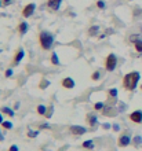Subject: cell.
<instances>
[{
    "instance_id": "cell-2",
    "label": "cell",
    "mask_w": 142,
    "mask_h": 151,
    "mask_svg": "<svg viewBox=\"0 0 142 151\" xmlns=\"http://www.w3.org/2000/svg\"><path fill=\"white\" fill-rule=\"evenodd\" d=\"M54 41H55V39H54V35L51 32L42 30L39 33V44L42 47V50H44V51H50L52 48V45H54Z\"/></svg>"
},
{
    "instance_id": "cell-10",
    "label": "cell",
    "mask_w": 142,
    "mask_h": 151,
    "mask_svg": "<svg viewBox=\"0 0 142 151\" xmlns=\"http://www.w3.org/2000/svg\"><path fill=\"white\" fill-rule=\"evenodd\" d=\"M86 122L90 127H97L98 125V115L95 113H87L86 114Z\"/></svg>"
},
{
    "instance_id": "cell-4",
    "label": "cell",
    "mask_w": 142,
    "mask_h": 151,
    "mask_svg": "<svg viewBox=\"0 0 142 151\" xmlns=\"http://www.w3.org/2000/svg\"><path fill=\"white\" fill-rule=\"evenodd\" d=\"M133 143V137H131L130 132H124V133H122V135L117 137V146L119 147H128L130 144Z\"/></svg>"
},
{
    "instance_id": "cell-39",
    "label": "cell",
    "mask_w": 142,
    "mask_h": 151,
    "mask_svg": "<svg viewBox=\"0 0 142 151\" xmlns=\"http://www.w3.org/2000/svg\"><path fill=\"white\" fill-rule=\"evenodd\" d=\"M105 37H106V33H102V35H98V39H99V40L105 39Z\"/></svg>"
},
{
    "instance_id": "cell-13",
    "label": "cell",
    "mask_w": 142,
    "mask_h": 151,
    "mask_svg": "<svg viewBox=\"0 0 142 151\" xmlns=\"http://www.w3.org/2000/svg\"><path fill=\"white\" fill-rule=\"evenodd\" d=\"M18 33H20V36L22 37V36H25L26 33H28V30H29V25H28V22H25V21H22V22H20L18 24Z\"/></svg>"
},
{
    "instance_id": "cell-44",
    "label": "cell",
    "mask_w": 142,
    "mask_h": 151,
    "mask_svg": "<svg viewBox=\"0 0 142 151\" xmlns=\"http://www.w3.org/2000/svg\"><path fill=\"white\" fill-rule=\"evenodd\" d=\"M141 89H142V85H141Z\"/></svg>"
},
{
    "instance_id": "cell-23",
    "label": "cell",
    "mask_w": 142,
    "mask_h": 151,
    "mask_svg": "<svg viewBox=\"0 0 142 151\" xmlns=\"http://www.w3.org/2000/svg\"><path fill=\"white\" fill-rule=\"evenodd\" d=\"M26 136H28L29 139H35V137H37V136H39V131L28 129V133H26Z\"/></svg>"
},
{
    "instance_id": "cell-5",
    "label": "cell",
    "mask_w": 142,
    "mask_h": 151,
    "mask_svg": "<svg viewBox=\"0 0 142 151\" xmlns=\"http://www.w3.org/2000/svg\"><path fill=\"white\" fill-rule=\"evenodd\" d=\"M87 129L86 127H82V125H71L69 127V133L73 136H83L87 133Z\"/></svg>"
},
{
    "instance_id": "cell-29",
    "label": "cell",
    "mask_w": 142,
    "mask_h": 151,
    "mask_svg": "<svg viewBox=\"0 0 142 151\" xmlns=\"http://www.w3.org/2000/svg\"><path fill=\"white\" fill-rule=\"evenodd\" d=\"M43 129H51V125H50L48 122L40 124V125H39V131H43Z\"/></svg>"
},
{
    "instance_id": "cell-19",
    "label": "cell",
    "mask_w": 142,
    "mask_h": 151,
    "mask_svg": "<svg viewBox=\"0 0 142 151\" xmlns=\"http://www.w3.org/2000/svg\"><path fill=\"white\" fill-rule=\"evenodd\" d=\"M47 106H46V104H39V106H37V107H36V113H37V114L39 115H46V113H47Z\"/></svg>"
},
{
    "instance_id": "cell-28",
    "label": "cell",
    "mask_w": 142,
    "mask_h": 151,
    "mask_svg": "<svg viewBox=\"0 0 142 151\" xmlns=\"http://www.w3.org/2000/svg\"><path fill=\"white\" fill-rule=\"evenodd\" d=\"M97 8H99V10H105L106 8V3L103 1V0H97Z\"/></svg>"
},
{
    "instance_id": "cell-27",
    "label": "cell",
    "mask_w": 142,
    "mask_h": 151,
    "mask_svg": "<svg viewBox=\"0 0 142 151\" xmlns=\"http://www.w3.org/2000/svg\"><path fill=\"white\" fill-rule=\"evenodd\" d=\"M138 40H141V35H131V36L128 37V41L133 44H134L135 41H138Z\"/></svg>"
},
{
    "instance_id": "cell-41",
    "label": "cell",
    "mask_w": 142,
    "mask_h": 151,
    "mask_svg": "<svg viewBox=\"0 0 142 151\" xmlns=\"http://www.w3.org/2000/svg\"><path fill=\"white\" fill-rule=\"evenodd\" d=\"M4 140V136H3V133H1V131H0V142H3Z\"/></svg>"
},
{
    "instance_id": "cell-6",
    "label": "cell",
    "mask_w": 142,
    "mask_h": 151,
    "mask_svg": "<svg viewBox=\"0 0 142 151\" xmlns=\"http://www.w3.org/2000/svg\"><path fill=\"white\" fill-rule=\"evenodd\" d=\"M36 10V4L35 3H28L22 8V11H21V15L24 17V18H29V17L33 15V12Z\"/></svg>"
},
{
    "instance_id": "cell-36",
    "label": "cell",
    "mask_w": 142,
    "mask_h": 151,
    "mask_svg": "<svg viewBox=\"0 0 142 151\" xmlns=\"http://www.w3.org/2000/svg\"><path fill=\"white\" fill-rule=\"evenodd\" d=\"M12 3V0H3V7H7Z\"/></svg>"
},
{
    "instance_id": "cell-16",
    "label": "cell",
    "mask_w": 142,
    "mask_h": 151,
    "mask_svg": "<svg viewBox=\"0 0 142 151\" xmlns=\"http://www.w3.org/2000/svg\"><path fill=\"white\" fill-rule=\"evenodd\" d=\"M106 93H108V98H109V99L116 100V99H117L119 91H117V88H109V89L106 91Z\"/></svg>"
},
{
    "instance_id": "cell-40",
    "label": "cell",
    "mask_w": 142,
    "mask_h": 151,
    "mask_svg": "<svg viewBox=\"0 0 142 151\" xmlns=\"http://www.w3.org/2000/svg\"><path fill=\"white\" fill-rule=\"evenodd\" d=\"M3 115H4V114H1V113H0V125H1V124H3V121H4Z\"/></svg>"
},
{
    "instance_id": "cell-14",
    "label": "cell",
    "mask_w": 142,
    "mask_h": 151,
    "mask_svg": "<svg viewBox=\"0 0 142 151\" xmlns=\"http://www.w3.org/2000/svg\"><path fill=\"white\" fill-rule=\"evenodd\" d=\"M0 113L4 115H7V117H10V118H12L14 115H15V111H14V109H10L7 107V106H3V107H0Z\"/></svg>"
},
{
    "instance_id": "cell-12",
    "label": "cell",
    "mask_w": 142,
    "mask_h": 151,
    "mask_svg": "<svg viewBox=\"0 0 142 151\" xmlns=\"http://www.w3.org/2000/svg\"><path fill=\"white\" fill-rule=\"evenodd\" d=\"M61 3H62V0H47V8H50L51 11H58L59 7H61Z\"/></svg>"
},
{
    "instance_id": "cell-45",
    "label": "cell",
    "mask_w": 142,
    "mask_h": 151,
    "mask_svg": "<svg viewBox=\"0 0 142 151\" xmlns=\"http://www.w3.org/2000/svg\"><path fill=\"white\" fill-rule=\"evenodd\" d=\"M141 30H142V26H141Z\"/></svg>"
},
{
    "instance_id": "cell-8",
    "label": "cell",
    "mask_w": 142,
    "mask_h": 151,
    "mask_svg": "<svg viewBox=\"0 0 142 151\" xmlns=\"http://www.w3.org/2000/svg\"><path fill=\"white\" fill-rule=\"evenodd\" d=\"M24 58H25V51L22 50V48H18V51L15 52V55H14V58H12L11 66H18Z\"/></svg>"
},
{
    "instance_id": "cell-9",
    "label": "cell",
    "mask_w": 142,
    "mask_h": 151,
    "mask_svg": "<svg viewBox=\"0 0 142 151\" xmlns=\"http://www.w3.org/2000/svg\"><path fill=\"white\" fill-rule=\"evenodd\" d=\"M131 122L134 124H142V110H134L131 111L130 115H128Z\"/></svg>"
},
{
    "instance_id": "cell-33",
    "label": "cell",
    "mask_w": 142,
    "mask_h": 151,
    "mask_svg": "<svg viewBox=\"0 0 142 151\" xmlns=\"http://www.w3.org/2000/svg\"><path fill=\"white\" fill-rule=\"evenodd\" d=\"M102 129L103 131H109V129H112V125L111 124H108V122H105V124H102Z\"/></svg>"
},
{
    "instance_id": "cell-38",
    "label": "cell",
    "mask_w": 142,
    "mask_h": 151,
    "mask_svg": "<svg viewBox=\"0 0 142 151\" xmlns=\"http://www.w3.org/2000/svg\"><path fill=\"white\" fill-rule=\"evenodd\" d=\"M20 107H21V103H20V102H17V103L14 104V110H18Z\"/></svg>"
},
{
    "instance_id": "cell-35",
    "label": "cell",
    "mask_w": 142,
    "mask_h": 151,
    "mask_svg": "<svg viewBox=\"0 0 142 151\" xmlns=\"http://www.w3.org/2000/svg\"><path fill=\"white\" fill-rule=\"evenodd\" d=\"M8 151H20V150H18V146H17V144H12V146H10Z\"/></svg>"
},
{
    "instance_id": "cell-43",
    "label": "cell",
    "mask_w": 142,
    "mask_h": 151,
    "mask_svg": "<svg viewBox=\"0 0 142 151\" xmlns=\"http://www.w3.org/2000/svg\"><path fill=\"white\" fill-rule=\"evenodd\" d=\"M127 1H133V0H127Z\"/></svg>"
},
{
    "instance_id": "cell-22",
    "label": "cell",
    "mask_w": 142,
    "mask_h": 151,
    "mask_svg": "<svg viewBox=\"0 0 142 151\" xmlns=\"http://www.w3.org/2000/svg\"><path fill=\"white\" fill-rule=\"evenodd\" d=\"M101 74H102L101 70H95V72L91 74V80H92V81H99V80H101Z\"/></svg>"
},
{
    "instance_id": "cell-24",
    "label": "cell",
    "mask_w": 142,
    "mask_h": 151,
    "mask_svg": "<svg viewBox=\"0 0 142 151\" xmlns=\"http://www.w3.org/2000/svg\"><path fill=\"white\" fill-rule=\"evenodd\" d=\"M134 48H135V51H137V52L142 54V39L138 40V41H135V43H134Z\"/></svg>"
},
{
    "instance_id": "cell-31",
    "label": "cell",
    "mask_w": 142,
    "mask_h": 151,
    "mask_svg": "<svg viewBox=\"0 0 142 151\" xmlns=\"http://www.w3.org/2000/svg\"><path fill=\"white\" fill-rule=\"evenodd\" d=\"M119 113H123L124 111V110H126L127 109V104L126 103H123V102H120V103H119Z\"/></svg>"
},
{
    "instance_id": "cell-37",
    "label": "cell",
    "mask_w": 142,
    "mask_h": 151,
    "mask_svg": "<svg viewBox=\"0 0 142 151\" xmlns=\"http://www.w3.org/2000/svg\"><path fill=\"white\" fill-rule=\"evenodd\" d=\"M105 33H106V36H109V35H113L114 30H113V29H106V32H105Z\"/></svg>"
},
{
    "instance_id": "cell-21",
    "label": "cell",
    "mask_w": 142,
    "mask_h": 151,
    "mask_svg": "<svg viewBox=\"0 0 142 151\" xmlns=\"http://www.w3.org/2000/svg\"><path fill=\"white\" fill-rule=\"evenodd\" d=\"M105 106H106V104L103 103V102H95L94 103V110L95 111H102L103 109H105Z\"/></svg>"
},
{
    "instance_id": "cell-32",
    "label": "cell",
    "mask_w": 142,
    "mask_h": 151,
    "mask_svg": "<svg viewBox=\"0 0 142 151\" xmlns=\"http://www.w3.org/2000/svg\"><path fill=\"white\" fill-rule=\"evenodd\" d=\"M52 111H54V107L51 106V107L47 110V113H46V115H44V117H46V118H50V117H51V114H52Z\"/></svg>"
},
{
    "instance_id": "cell-17",
    "label": "cell",
    "mask_w": 142,
    "mask_h": 151,
    "mask_svg": "<svg viewBox=\"0 0 142 151\" xmlns=\"http://www.w3.org/2000/svg\"><path fill=\"white\" fill-rule=\"evenodd\" d=\"M50 60H51V63L54 65V66H59V65H61V62H59V56H58V54H57L55 51H52V52H51Z\"/></svg>"
},
{
    "instance_id": "cell-30",
    "label": "cell",
    "mask_w": 142,
    "mask_h": 151,
    "mask_svg": "<svg viewBox=\"0 0 142 151\" xmlns=\"http://www.w3.org/2000/svg\"><path fill=\"white\" fill-rule=\"evenodd\" d=\"M12 74H14V70H12L11 68H8L7 70H6V73H4L6 78H10V77H12Z\"/></svg>"
},
{
    "instance_id": "cell-3",
    "label": "cell",
    "mask_w": 142,
    "mask_h": 151,
    "mask_svg": "<svg viewBox=\"0 0 142 151\" xmlns=\"http://www.w3.org/2000/svg\"><path fill=\"white\" fill-rule=\"evenodd\" d=\"M117 68V56L114 55L113 52H111L105 59V70L106 72H114Z\"/></svg>"
},
{
    "instance_id": "cell-1",
    "label": "cell",
    "mask_w": 142,
    "mask_h": 151,
    "mask_svg": "<svg viewBox=\"0 0 142 151\" xmlns=\"http://www.w3.org/2000/svg\"><path fill=\"white\" fill-rule=\"evenodd\" d=\"M139 80H141V74H139V72H130L127 73V74H124V77H123V88L126 89V91H135V88L138 87V83Z\"/></svg>"
},
{
    "instance_id": "cell-11",
    "label": "cell",
    "mask_w": 142,
    "mask_h": 151,
    "mask_svg": "<svg viewBox=\"0 0 142 151\" xmlns=\"http://www.w3.org/2000/svg\"><path fill=\"white\" fill-rule=\"evenodd\" d=\"M61 85H62V88H65V89H73L76 83L72 77H65V78H62V81H61Z\"/></svg>"
},
{
    "instance_id": "cell-7",
    "label": "cell",
    "mask_w": 142,
    "mask_h": 151,
    "mask_svg": "<svg viewBox=\"0 0 142 151\" xmlns=\"http://www.w3.org/2000/svg\"><path fill=\"white\" fill-rule=\"evenodd\" d=\"M102 115H105V117H116V115L119 114V109H116V106H112V104H108V106H105V109H103L102 111Z\"/></svg>"
},
{
    "instance_id": "cell-26",
    "label": "cell",
    "mask_w": 142,
    "mask_h": 151,
    "mask_svg": "<svg viewBox=\"0 0 142 151\" xmlns=\"http://www.w3.org/2000/svg\"><path fill=\"white\" fill-rule=\"evenodd\" d=\"M1 127H3L4 129H6V131H10V129H12V127H14V125H12L11 121H3Z\"/></svg>"
},
{
    "instance_id": "cell-42",
    "label": "cell",
    "mask_w": 142,
    "mask_h": 151,
    "mask_svg": "<svg viewBox=\"0 0 142 151\" xmlns=\"http://www.w3.org/2000/svg\"><path fill=\"white\" fill-rule=\"evenodd\" d=\"M3 7V0H0V8Z\"/></svg>"
},
{
    "instance_id": "cell-25",
    "label": "cell",
    "mask_w": 142,
    "mask_h": 151,
    "mask_svg": "<svg viewBox=\"0 0 142 151\" xmlns=\"http://www.w3.org/2000/svg\"><path fill=\"white\" fill-rule=\"evenodd\" d=\"M47 87H50V81L46 80V78H43L42 81H40V84H39V88L40 89H46Z\"/></svg>"
},
{
    "instance_id": "cell-20",
    "label": "cell",
    "mask_w": 142,
    "mask_h": 151,
    "mask_svg": "<svg viewBox=\"0 0 142 151\" xmlns=\"http://www.w3.org/2000/svg\"><path fill=\"white\" fill-rule=\"evenodd\" d=\"M131 144H133L134 147H139V146L142 144V136H139V135L134 136V137H133V143Z\"/></svg>"
},
{
    "instance_id": "cell-15",
    "label": "cell",
    "mask_w": 142,
    "mask_h": 151,
    "mask_svg": "<svg viewBox=\"0 0 142 151\" xmlns=\"http://www.w3.org/2000/svg\"><path fill=\"white\" fill-rule=\"evenodd\" d=\"M99 30H101V28H99L98 25H92V26H90V28H88V30H87V35H88V36H91V37L98 36Z\"/></svg>"
},
{
    "instance_id": "cell-18",
    "label": "cell",
    "mask_w": 142,
    "mask_h": 151,
    "mask_svg": "<svg viewBox=\"0 0 142 151\" xmlns=\"http://www.w3.org/2000/svg\"><path fill=\"white\" fill-rule=\"evenodd\" d=\"M82 147H83V148H86V150H92V148L95 147L94 140H91V139H88V140H84V142H83V144H82Z\"/></svg>"
},
{
    "instance_id": "cell-34",
    "label": "cell",
    "mask_w": 142,
    "mask_h": 151,
    "mask_svg": "<svg viewBox=\"0 0 142 151\" xmlns=\"http://www.w3.org/2000/svg\"><path fill=\"white\" fill-rule=\"evenodd\" d=\"M112 131L120 132V125H119V124H113V125H112Z\"/></svg>"
}]
</instances>
